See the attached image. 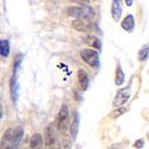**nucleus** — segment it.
<instances>
[{
  "mask_svg": "<svg viewBox=\"0 0 149 149\" xmlns=\"http://www.w3.org/2000/svg\"><path fill=\"white\" fill-rule=\"evenodd\" d=\"M67 15L74 17L75 19L91 21L95 17V10L88 4H79L76 6H70L67 10Z\"/></svg>",
  "mask_w": 149,
  "mask_h": 149,
  "instance_id": "1",
  "label": "nucleus"
},
{
  "mask_svg": "<svg viewBox=\"0 0 149 149\" xmlns=\"http://www.w3.org/2000/svg\"><path fill=\"white\" fill-rule=\"evenodd\" d=\"M55 127L61 134H65L67 132V129L70 127V117H69V109L66 104H63L61 107L60 111L57 113V116L55 118Z\"/></svg>",
  "mask_w": 149,
  "mask_h": 149,
  "instance_id": "2",
  "label": "nucleus"
},
{
  "mask_svg": "<svg viewBox=\"0 0 149 149\" xmlns=\"http://www.w3.org/2000/svg\"><path fill=\"white\" fill-rule=\"evenodd\" d=\"M80 57L81 60L91 67H98L100 64L99 53L98 51L91 48H85L80 51Z\"/></svg>",
  "mask_w": 149,
  "mask_h": 149,
  "instance_id": "3",
  "label": "nucleus"
},
{
  "mask_svg": "<svg viewBox=\"0 0 149 149\" xmlns=\"http://www.w3.org/2000/svg\"><path fill=\"white\" fill-rule=\"evenodd\" d=\"M130 90H132V87H129V86L118 90L117 94L113 100V107L117 109V107H121L123 104H125L130 98Z\"/></svg>",
  "mask_w": 149,
  "mask_h": 149,
  "instance_id": "4",
  "label": "nucleus"
},
{
  "mask_svg": "<svg viewBox=\"0 0 149 149\" xmlns=\"http://www.w3.org/2000/svg\"><path fill=\"white\" fill-rule=\"evenodd\" d=\"M56 134H55L54 127L52 124L48 125L45 129V136H44V143L47 147H53L56 144Z\"/></svg>",
  "mask_w": 149,
  "mask_h": 149,
  "instance_id": "5",
  "label": "nucleus"
},
{
  "mask_svg": "<svg viewBox=\"0 0 149 149\" xmlns=\"http://www.w3.org/2000/svg\"><path fill=\"white\" fill-rule=\"evenodd\" d=\"M122 12V2L121 0H113L112 1V6H111V14H112V18L114 19V21L119 22L121 19Z\"/></svg>",
  "mask_w": 149,
  "mask_h": 149,
  "instance_id": "6",
  "label": "nucleus"
},
{
  "mask_svg": "<svg viewBox=\"0 0 149 149\" xmlns=\"http://www.w3.org/2000/svg\"><path fill=\"white\" fill-rule=\"evenodd\" d=\"M10 97L14 103H16L19 97V82H18V73H13L10 79Z\"/></svg>",
  "mask_w": 149,
  "mask_h": 149,
  "instance_id": "7",
  "label": "nucleus"
},
{
  "mask_svg": "<svg viewBox=\"0 0 149 149\" xmlns=\"http://www.w3.org/2000/svg\"><path fill=\"white\" fill-rule=\"evenodd\" d=\"M84 42H85V44H87L88 46H90V47H93V48H95V49H97L99 52L101 51V49H102L101 41L97 37H95V36H92V35L87 36V37L84 38Z\"/></svg>",
  "mask_w": 149,
  "mask_h": 149,
  "instance_id": "8",
  "label": "nucleus"
},
{
  "mask_svg": "<svg viewBox=\"0 0 149 149\" xmlns=\"http://www.w3.org/2000/svg\"><path fill=\"white\" fill-rule=\"evenodd\" d=\"M134 25H136V23H134V16L130 15V14L127 15L121 22V27L127 32H132V30L134 29Z\"/></svg>",
  "mask_w": 149,
  "mask_h": 149,
  "instance_id": "9",
  "label": "nucleus"
},
{
  "mask_svg": "<svg viewBox=\"0 0 149 149\" xmlns=\"http://www.w3.org/2000/svg\"><path fill=\"white\" fill-rule=\"evenodd\" d=\"M78 130H79V115L75 113L72 123L70 124V134H71V138L73 140H76Z\"/></svg>",
  "mask_w": 149,
  "mask_h": 149,
  "instance_id": "10",
  "label": "nucleus"
},
{
  "mask_svg": "<svg viewBox=\"0 0 149 149\" xmlns=\"http://www.w3.org/2000/svg\"><path fill=\"white\" fill-rule=\"evenodd\" d=\"M77 78H78V84H79L81 90L82 91H86L88 89V87H89V76H88V73L82 69L78 70Z\"/></svg>",
  "mask_w": 149,
  "mask_h": 149,
  "instance_id": "11",
  "label": "nucleus"
},
{
  "mask_svg": "<svg viewBox=\"0 0 149 149\" xmlns=\"http://www.w3.org/2000/svg\"><path fill=\"white\" fill-rule=\"evenodd\" d=\"M125 80V75L123 72V69H122L120 63H117V67H116V74H115V84L116 86H121L124 84Z\"/></svg>",
  "mask_w": 149,
  "mask_h": 149,
  "instance_id": "12",
  "label": "nucleus"
},
{
  "mask_svg": "<svg viewBox=\"0 0 149 149\" xmlns=\"http://www.w3.org/2000/svg\"><path fill=\"white\" fill-rule=\"evenodd\" d=\"M43 144V138L40 134H32L29 140V147L31 149H40Z\"/></svg>",
  "mask_w": 149,
  "mask_h": 149,
  "instance_id": "13",
  "label": "nucleus"
},
{
  "mask_svg": "<svg viewBox=\"0 0 149 149\" xmlns=\"http://www.w3.org/2000/svg\"><path fill=\"white\" fill-rule=\"evenodd\" d=\"M71 26L76 31H80V32L88 31V24L84 20H81V19H75V20H73L72 23H71Z\"/></svg>",
  "mask_w": 149,
  "mask_h": 149,
  "instance_id": "14",
  "label": "nucleus"
},
{
  "mask_svg": "<svg viewBox=\"0 0 149 149\" xmlns=\"http://www.w3.org/2000/svg\"><path fill=\"white\" fill-rule=\"evenodd\" d=\"M10 51V41L8 40H3L0 41V54L2 57H8Z\"/></svg>",
  "mask_w": 149,
  "mask_h": 149,
  "instance_id": "15",
  "label": "nucleus"
},
{
  "mask_svg": "<svg viewBox=\"0 0 149 149\" xmlns=\"http://www.w3.org/2000/svg\"><path fill=\"white\" fill-rule=\"evenodd\" d=\"M149 55V45H144L138 52V60L140 62H144L148 58Z\"/></svg>",
  "mask_w": 149,
  "mask_h": 149,
  "instance_id": "16",
  "label": "nucleus"
},
{
  "mask_svg": "<svg viewBox=\"0 0 149 149\" xmlns=\"http://www.w3.org/2000/svg\"><path fill=\"white\" fill-rule=\"evenodd\" d=\"M23 61V54L22 53H18L15 56V60H14V70H13V73H18L19 70L21 68V64H22Z\"/></svg>",
  "mask_w": 149,
  "mask_h": 149,
  "instance_id": "17",
  "label": "nucleus"
},
{
  "mask_svg": "<svg viewBox=\"0 0 149 149\" xmlns=\"http://www.w3.org/2000/svg\"><path fill=\"white\" fill-rule=\"evenodd\" d=\"M126 112H127L126 107H117L115 111H113V112L109 114V118H112V119H117L118 117H120V116H122V115H124Z\"/></svg>",
  "mask_w": 149,
  "mask_h": 149,
  "instance_id": "18",
  "label": "nucleus"
},
{
  "mask_svg": "<svg viewBox=\"0 0 149 149\" xmlns=\"http://www.w3.org/2000/svg\"><path fill=\"white\" fill-rule=\"evenodd\" d=\"M144 144H145V142L143 139H139L137 140V141L134 143V147L136 149H142L143 147H144Z\"/></svg>",
  "mask_w": 149,
  "mask_h": 149,
  "instance_id": "19",
  "label": "nucleus"
},
{
  "mask_svg": "<svg viewBox=\"0 0 149 149\" xmlns=\"http://www.w3.org/2000/svg\"><path fill=\"white\" fill-rule=\"evenodd\" d=\"M63 148L64 149H70L71 148V142H70L69 138H65L64 140H63Z\"/></svg>",
  "mask_w": 149,
  "mask_h": 149,
  "instance_id": "20",
  "label": "nucleus"
},
{
  "mask_svg": "<svg viewBox=\"0 0 149 149\" xmlns=\"http://www.w3.org/2000/svg\"><path fill=\"white\" fill-rule=\"evenodd\" d=\"M72 2L79 3V4H88L90 2V0H71Z\"/></svg>",
  "mask_w": 149,
  "mask_h": 149,
  "instance_id": "21",
  "label": "nucleus"
},
{
  "mask_svg": "<svg viewBox=\"0 0 149 149\" xmlns=\"http://www.w3.org/2000/svg\"><path fill=\"white\" fill-rule=\"evenodd\" d=\"M132 2H134V0H125V3H126L127 6H132Z\"/></svg>",
  "mask_w": 149,
  "mask_h": 149,
  "instance_id": "22",
  "label": "nucleus"
}]
</instances>
